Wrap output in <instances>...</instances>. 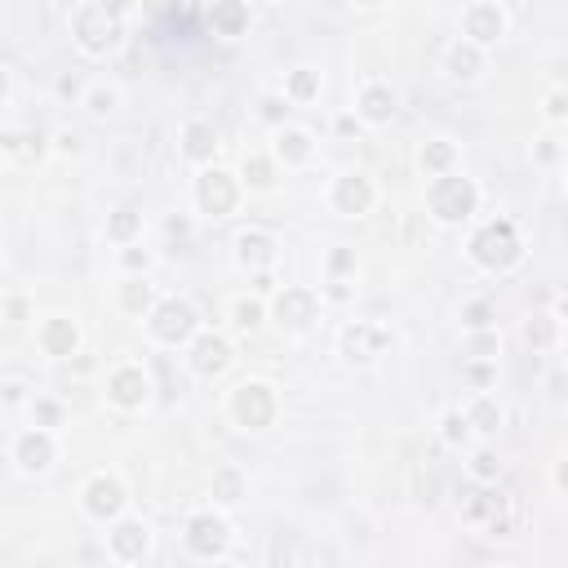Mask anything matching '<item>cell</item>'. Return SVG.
Masks as SVG:
<instances>
[{
  "label": "cell",
  "mask_w": 568,
  "mask_h": 568,
  "mask_svg": "<svg viewBox=\"0 0 568 568\" xmlns=\"http://www.w3.org/2000/svg\"><path fill=\"white\" fill-rule=\"evenodd\" d=\"M235 325H240V329H257V325H262V307L249 303V298L235 303Z\"/></svg>",
  "instance_id": "4dcf8cb0"
},
{
  "label": "cell",
  "mask_w": 568,
  "mask_h": 568,
  "mask_svg": "<svg viewBox=\"0 0 568 568\" xmlns=\"http://www.w3.org/2000/svg\"><path fill=\"white\" fill-rule=\"evenodd\" d=\"M58 142H63V151H81V138H76V134H63Z\"/></svg>",
  "instance_id": "ee69618b"
},
{
  "label": "cell",
  "mask_w": 568,
  "mask_h": 568,
  "mask_svg": "<svg viewBox=\"0 0 568 568\" xmlns=\"http://www.w3.org/2000/svg\"><path fill=\"white\" fill-rule=\"evenodd\" d=\"M244 178H249V187H271V182H275V178H271V160L244 156Z\"/></svg>",
  "instance_id": "f546056e"
},
{
  "label": "cell",
  "mask_w": 568,
  "mask_h": 568,
  "mask_svg": "<svg viewBox=\"0 0 568 568\" xmlns=\"http://www.w3.org/2000/svg\"><path fill=\"white\" fill-rule=\"evenodd\" d=\"M120 506H125V488H120L116 480L98 475V480L85 488V510H89L94 519H116Z\"/></svg>",
  "instance_id": "30bf717a"
},
{
  "label": "cell",
  "mask_w": 568,
  "mask_h": 568,
  "mask_svg": "<svg viewBox=\"0 0 568 568\" xmlns=\"http://www.w3.org/2000/svg\"><path fill=\"white\" fill-rule=\"evenodd\" d=\"M462 435H466V418H462V413H449V418H444V440L457 444Z\"/></svg>",
  "instance_id": "836d02e7"
},
{
  "label": "cell",
  "mask_w": 568,
  "mask_h": 568,
  "mask_svg": "<svg viewBox=\"0 0 568 568\" xmlns=\"http://www.w3.org/2000/svg\"><path fill=\"white\" fill-rule=\"evenodd\" d=\"M107 231H111L116 240H134V235L142 231V218H138L134 209H116V213H111V226H107Z\"/></svg>",
  "instance_id": "4316f807"
},
{
  "label": "cell",
  "mask_w": 568,
  "mask_h": 568,
  "mask_svg": "<svg viewBox=\"0 0 568 568\" xmlns=\"http://www.w3.org/2000/svg\"><path fill=\"white\" fill-rule=\"evenodd\" d=\"M125 262H129V266L138 271V266H147V253H138V249H129V253H125Z\"/></svg>",
  "instance_id": "60d3db41"
},
{
  "label": "cell",
  "mask_w": 568,
  "mask_h": 568,
  "mask_svg": "<svg viewBox=\"0 0 568 568\" xmlns=\"http://www.w3.org/2000/svg\"><path fill=\"white\" fill-rule=\"evenodd\" d=\"M187 546H191V555H204V559L222 555L226 550V524L218 515H196L187 524Z\"/></svg>",
  "instance_id": "9c48e42d"
},
{
  "label": "cell",
  "mask_w": 568,
  "mask_h": 568,
  "mask_svg": "<svg viewBox=\"0 0 568 568\" xmlns=\"http://www.w3.org/2000/svg\"><path fill=\"white\" fill-rule=\"evenodd\" d=\"M471 253H475V262L488 266V271H510L524 249H519V235H515L510 222H488L484 231H475Z\"/></svg>",
  "instance_id": "6da1fadb"
},
{
  "label": "cell",
  "mask_w": 568,
  "mask_h": 568,
  "mask_svg": "<svg viewBox=\"0 0 568 568\" xmlns=\"http://www.w3.org/2000/svg\"><path fill=\"white\" fill-rule=\"evenodd\" d=\"M546 111H550V116H555V120H559V116H564V94H555V98H550V107H546Z\"/></svg>",
  "instance_id": "7bdbcfd3"
},
{
  "label": "cell",
  "mask_w": 568,
  "mask_h": 568,
  "mask_svg": "<svg viewBox=\"0 0 568 568\" xmlns=\"http://www.w3.org/2000/svg\"><path fill=\"white\" fill-rule=\"evenodd\" d=\"M334 204H338V213H369V204H373V187H369V178H338V187H334Z\"/></svg>",
  "instance_id": "4fadbf2b"
},
{
  "label": "cell",
  "mask_w": 568,
  "mask_h": 568,
  "mask_svg": "<svg viewBox=\"0 0 568 568\" xmlns=\"http://www.w3.org/2000/svg\"><path fill=\"white\" fill-rule=\"evenodd\" d=\"M360 111H365V120H373V125H387V120L395 116V94H391V89H382V85H373V89H365V98H360Z\"/></svg>",
  "instance_id": "44dd1931"
},
{
  "label": "cell",
  "mask_w": 568,
  "mask_h": 568,
  "mask_svg": "<svg viewBox=\"0 0 568 568\" xmlns=\"http://www.w3.org/2000/svg\"><path fill=\"white\" fill-rule=\"evenodd\" d=\"M528 342L546 347V342H550V320H537V325H528Z\"/></svg>",
  "instance_id": "8d00e7d4"
},
{
  "label": "cell",
  "mask_w": 568,
  "mask_h": 568,
  "mask_svg": "<svg viewBox=\"0 0 568 568\" xmlns=\"http://www.w3.org/2000/svg\"><path fill=\"white\" fill-rule=\"evenodd\" d=\"M111 107H116V94H111V89H98V94L89 98V111H94V116H107Z\"/></svg>",
  "instance_id": "e575fe53"
},
{
  "label": "cell",
  "mask_w": 568,
  "mask_h": 568,
  "mask_svg": "<svg viewBox=\"0 0 568 568\" xmlns=\"http://www.w3.org/2000/svg\"><path fill=\"white\" fill-rule=\"evenodd\" d=\"M466 426H475V431L493 435V431L502 426V409H497V400H475V409L466 413Z\"/></svg>",
  "instance_id": "cb8c5ba5"
},
{
  "label": "cell",
  "mask_w": 568,
  "mask_h": 568,
  "mask_svg": "<svg viewBox=\"0 0 568 568\" xmlns=\"http://www.w3.org/2000/svg\"><path fill=\"white\" fill-rule=\"evenodd\" d=\"M391 347V334L382 329V325H351L347 334H342V351H347V360L351 365H369L373 356H382Z\"/></svg>",
  "instance_id": "52a82bcc"
},
{
  "label": "cell",
  "mask_w": 568,
  "mask_h": 568,
  "mask_svg": "<svg viewBox=\"0 0 568 568\" xmlns=\"http://www.w3.org/2000/svg\"><path fill=\"white\" fill-rule=\"evenodd\" d=\"M240 493H244V480H240V471H218L213 475V497L218 502H240Z\"/></svg>",
  "instance_id": "d4e9b609"
},
{
  "label": "cell",
  "mask_w": 568,
  "mask_h": 568,
  "mask_svg": "<svg viewBox=\"0 0 568 568\" xmlns=\"http://www.w3.org/2000/svg\"><path fill=\"white\" fill-rule=\"evenodd\" d=\"M226 365H231V347H226L222 338L209 334V338H200V342L191 347V369H196V373L213 378V373H222Z\"/></svg>",
  "instance_id": "5bb4252c"
},
{
  "label": "cell",
  "mask_w": 568,
  "mask_h": 568,
  "mask_svg": "<svg viewBox=\"0 0 568 568\" xmlns=\"http://www.w3.org/2000/svg\"><path fill=\"white\" fill-rule=\"evenodd\" d=\"M329 266H334V271H338V275H342V271H351V266H356V257H351V253H347V249H338V253H334V257H329Z\"/></svg>",
  "instance_id": "f35d334b"
},
{
  "label": "cell",
  "mask_w": 568,
  "mask_h": 568,
  "mask_svg": "<svg viewBox=\"0 0 568 568\" xmlns=\"http://www.w3.org/2000/svg\"><path fill=\"white\" fill-rule=\"evenodd\" d=\"M36 418H41L45 426H54V422H58L63 413H58V404H50V400H41V404H36Z\"/></svg>",
  "instance_id": "74e56055"
},
{
  "label": "cell",
  "mask_w": 568,
  "mask_h": 568,
  "mask_svg": "<svg viewBox=\"0 0 568 568\" xmlns=\"http://www.w3.org/2000/svg\"><path fill=\"white\" fill-rule=\"evenodd\" d=\"M275 151H280V160H289V165H303V160L311 156V138H307L303 129H289V134H280Z\"/></svg>",
  "instance_id": "603a6c76"
},
{
  "label": "cell",
  "mask_w": 568,
  "mask_h": 568,
  "mask_svg": "<svg viewBox=\"0 0 568 568\" xmlns=\"http://www.w3.org/2000/svg\"><path fill=\"white\" fill-rule=\"evenodd\" d=\"M231 413H235V422H240L244 431L271 426V418H275V395H271V387H266V382H244V387H235Z\"/></svg>",
  "instance_id": "277c9868"
},
{
  "label": "cell",
  "mask_w": 568,
  "mask_h": 568,
  "mask_svg": "<svg viewBox=\"0 0 568 568\" xmlns=\"http://www.w3.org/2000/svg\"><path fill=\"white\" fill-rule=\"evenodd\" d=\"M449 76L453 81H475L480 76V50L475 45H453L449 50Z\"/></svg>",
  "instance_id": "7402d4cb"
},
{
  "label": "cell",
  "mask_w": 568,
  "mask_h": 568,
  "mask_svg": "<svg viewBox=\"0 0 568 568\" xmlns=\"http://www.w3.org/2000/svg\"><path fill=\"white\" fill-rule=\"evenodd\" d=\"M449 165H453V142H426V147H422V169L444 173Z\"/></svg>",
  "instance_id": "484cf974"
},
{
  "label": "cell",
  "mask_w": 568,
  "mask_h": 568,
  "mask_svg": "<svg viewBox=\"0 0 568 568\" xmlns=\"http://www.w3.org/2000/svg\"><path fill=\"white\" fill-rule=\"evenodd\" d=\"M209 23H213V32L218 36H244V27H249V10H244V0H218L213 5V14H209Z\"/></svg>",
  "instance_id": "2e32d148"
},
{
  "label": "cell",
  "mask_w": 568,
  "mask_h": 568,
  "mask_svg": "<svg viewBox=\"0 0 568 568\" xmlns=\"http://www.w3.org/2000/svg\"><path fill=\"white\" fill-rule=\"evenodd\" d=\"M76 342H81V334H76V325L72 320H50L45 329H41V347L50 351V356H72L76 351Z\"/></svg>",
  "instance_id": "ac0fdd59"
},
{
  "label": "cell",
  "mask_w": 568,
  "mask_h": 568,
  "mask_svg": "<svg viewBox=\"0 0 568 568\" xmlns=\"http://www.w3.org/2000/svg\"><path fill=\"white\" fill-rule=\"evenodd\" d=\"M471 382H475V387H488L493 373H488V369H471Z\"/></svg>",
  "instance_id": "b9f144b4"
},
{
  "label": "cell",
  "mask_w": 568,
  "mask_h": 568,
  "mask_svg": "<svg viewBox=\"0 0 568 568\" xmlns=\"http://www.w3.org/2000/svg\"><path fill=\"white\" fill-rule=\"evenodd\" d=\"M462 320H466V329H488V320H493V307H488V303H471Z\"/></svg>",
  "instance_id": "1f68e13d"
},
{
  "label": "cell",
  "mask_w": 568,
  "mask_h": 568,
  "mask_svg": "<svg viewBox=\"0 0 568 568\" xmlns=\"http://www.w3.org/2000/svg\"><path fill=\"white\" fill-rule=\"evenodd\" d=\"M58 89H63L67 98H76V94H81V81H76V76H63V85H58Z\"/></svg>",
  "instance_id": "ab89813d"
},
{
  "label": "cell",
  "mask_w": 568,
  "mask_h": 568,
  "mask_svg": "<svg viewBox=\"0 0 568 568\" xmlns=\"http://www.w3.org/2000/svg\"><path fill=\"white\" fill-rule=\"evenodd\" d=\"M360 5H378V0H360Z\"/></svg>",
  "instance_id": "7dc6e473"
},
{
  "label": "cell",
  "mask_w": 568,
  "mask_h": 568,
  "mask_svg": "<svg viewBox=\"0 0 568 568\" xmlns=\"http://www.w3.org/2000/svg\"><path fill=\"white\" fill-rule=\"evenodd\" d=\"M196 325H200V316H196V307L191 303H160L156 311H151V334L160 338V342H169V347H178V342H187L191 334H196Z\"/></svg>",
  "instance_id": "5b68a950"
},
{
  "label": "cell",
  "mask_w": 568,
  "mask_h": 568,
  "mask_svg": "<svg viewBox=\"0 0 568 568\" xmlns=\"http://www.w3.org/2000/svg\"><path fill=\"white\" fill-rule=\"evenodd\" d=\"M5 89H10V76H5V67H0V98H5Z\"/></svg>",
  "instance_id": "bcb514c9"
},
{
  "label": "cell",
  "mask_w": 568,
  "mask_h": 568,
  "mask_svg": "<svg viewBox=\"0 0 568 568\" xmlns=\"http://www.w3.org/2000/svg\"><path fill=\"white\" fill-rule=\"evenodd\" d=\"M426 200H431V213H435L440 222H462V218L475 213L480 191H475L471 178H435Z\"/></svg>",
  "instance_id": "3957f363"
},
{
  "label": "cell",
  "mask_w": 568,
  "mask_h": 568,
  "mask_svg": "<svg viewBox=\"0 0 568 568\" xmlns=\"http://www.w3.org/2000/svg\"><path fill=\"white\" fill-rule=\"evenodd\" d=\"M107 391H111V400H116L120 409H138V404L147 400L151 382H147V373H142V369H116Z\"/></svg>",
  "instance_id": "8fae6325"
},
{
  "label": "cell",
  "mask_w": 568,
  "mask_h": 568,
  "mask_svg": "<svg viewBox=\"0 0 568 568\" xmlns=\"http://www.w3.org/2000/svg\"><path fill=\"white\" fill-rule=\"evenodd\" d=\"M182 147H187V156H191V160H209V156L218 151V129H213V125H204V120H196V125H187Z\"/></svg>",
  "instance_id": "d6986e66"
},
{
  "label": "cell",
  "mask_w": 568,
  "mask_h": 568,
  "mask_svg": "<svg viewBox=\"0 0 568 568\" xmlns=\"http://www.w3.org/2000/svg\"><path fill=\"white\" fill-rule=\"evenodd\" d=\"M262 116L266 120H284V116H289V107H284L280 98H262Z\"/></svg>",
  "instance_id": "d590c367"
},
{
  "label": "cell",
  "mask_w": 568,
  "mask_h": 568,
  "mask_svg": "<svg viewBox=\"0 0 568 568\" xmlns=\"http://www.w3.org/2000/svg\"><path fill=\"white\" fill-rule=\"evenodd\" d=\"M316 94H320V76H316V72H294V81H289V98L307 103V98H316Z\"/></svg>",
  "instance_id": "f1b7e54d"
},
{
  "label": "cell",
  "mask_w": 568,
  "mask_h": 568,
  "mask_svg": "<svg viewBox=\"0 0 568 568\" xmlns=\"http://www.w3.org/2000/svg\"><path fill=\"white\" fill-rule=\"evenodd\" d=\"M235 178L231 173H222V169H209V173H200V182H196V200H200V209L209 213V218H226L231 209H235Z\"/></svg>",
  "instance_id": "8992f818"
},
{
  "label": "cell",
  "mask_w": 568,
  "mask_h": 568,
  "mask_svg": "<svg viewBox=\"0 0 568 568\" xmlns=\"http://www.w3.org/2000/svg\"><path fill=\"white\" fill-rule=\"evenodd\" d=\"M235 257H240L244 266L262 271V266H271V257H275V244H271V235H262V231H244V235L235 240Z\"/></svg>",
  "instance_id": "e0dca14e"
},
{
  "label": "cell",
  "mask_w": 568,
  "mask_h": 568,
  "mask_svg": "<svg viewBox=\"0 0 568 568\" xmlns=\"http://www.w3.org/2000/svg\"><path fill=\"white\" fill-rule=\"evenodd\" d=\"M111 550L120 555V559H142V550H147V528L142 524H120L116 533H111Z\"/></svg>",
  "instance_id": "ffe728a7"
},
{
  "label": "cell",
  "mask_w": 568,
  "mask_h": 568,
  "mask_svg": "<svg viewBox=\"0 0 568 568\" xmlns=\"http://www.w3.org/2000/svg\"><path fill=\"white\" fill-rule=\"evenodd\" d=\"M120 303H125V311H147L151 307V284H142V280H134V284H125V294H120Z\"/></svg>",
  "instance_id": "83f0119b"
},
{
  "label": "cell",
  "mask_w": 568,
  "mask_h": 568,
  "mask_svg": "<svg viewBox=\"0 0 568 568\" xmlns=\"http://www.w3.org/2000/svg\"><path fill=\"white\" fill-rule=\"evenodd\" d=\"M169 235H187V222L182 218H169Z\"/></svg>",
  "instance_id": "f6af8a7d"
},
{
  "label": "cell",
  "mask_w": 568,
  "mask_h": 568,
  "mask_svg": "<svg viewBox=\"0 0 568 568\" xmlns=\"http://www.w3.org/2000/svg\"><path fill=\"white\" fill-rule=\"evenodd\" d=\"M502 27H506V19H502L497 5H471V10H466V36H471L475 45H493V41L502 36Z\"/></svg>",
  "instance_id": "7c38bea8"
},
{
  "label": "cell",
  "mask_w": 568,
  "mask_h": 568,
  "mask_svg": "<svg viewBox=\"0 0 568 568\" xmlns=\"http://www.w3.org/2000/svg\"><path fill=\"white\" fill-rule=\"evenodd\" d=\"M120 36H125V23H120V14H111L107 5H85V10L76 14V41H81V50H89V54H111V50L120 45Z\"/></svg>",
  "instance_id": "7a4b0ae2"
},
{
  "label": "cell",
  "mask_w": 568,
  "mask_h": 568,
  "mask_svg": "<svg viewBox=\"0 0 568 568\" xmlns=\"http://www.w3.org/2000/svg\"><path fill=\"white\" fill-rule=\"evenodd\" d=\"M471 471H475V475H480V480H493V475H497V471H502V462H497V457H493V453H480V457H475V462H471Z\"/></svg>",
  "instance_id": "d6a6232c"
},
{
  "label": "cell",
  "mask_w": 568,
  "mask_h": 568,
  "mask_svg": "<svg viewBox=\"0 0 568 568\" xmlns=\"http://www.w3.org/2000/svg\"><path fill=\"white\" fill-rule=\"evenodd\" d=\"M19 462H23V471H50L54 466V440L45 431H27L19 440Z\"/></svg>",
  "instance_id": "9a60e30c"
},
{
  "label": "cell",
  "mask_w": 568,
  "mask_h": 568,
  "mask_svg": "<svg viewBox=\"0 0 568 568\" xmlns=\"http://www.w3.org/2000/svg\"><path fill=\"white\" fill-rule=\"evenodd\" d=\"M316 311H320V303H316L311 289H284V294L275 298V320H280L284 329H307V325L316 320Z\"/></svg>",
  "instance_id": "ba28073f"
}]
</instances>
